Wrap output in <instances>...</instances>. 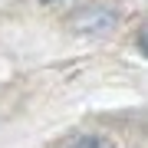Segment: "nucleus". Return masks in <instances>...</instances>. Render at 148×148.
Listing matches in <instances>:
<instances>
[{
	"instance_id": "1",
	"label": "nucleus",
	"mask_w": 148,
	"mask_h": 148,
	"mask_svg": "<svg viewBox=\"0 0 148 148\" xmlns=\"http://www.w3.org/2000/svg\"><path fill=\"white\" fill-rule=\"evenodd\" d=\"M69 148H115V145H109L106 138H99V135H82L79 142H73Z\"/></svg>"
},
{
	"instance_id": "2",
	"label": "nucleus",
	"mask_w": 148,
	"mask_h": 148,
	"mask_svg": "<svg viewBox=\"0 0 148 148\" xmlns=\"http://www.w3.org/2000/svg\"><path fill=\"white\" fill-rule=\"evenodd\" d=\"M142 49H145V56H148V30L142 33Z\"/></svg>"
}]
</instances>
